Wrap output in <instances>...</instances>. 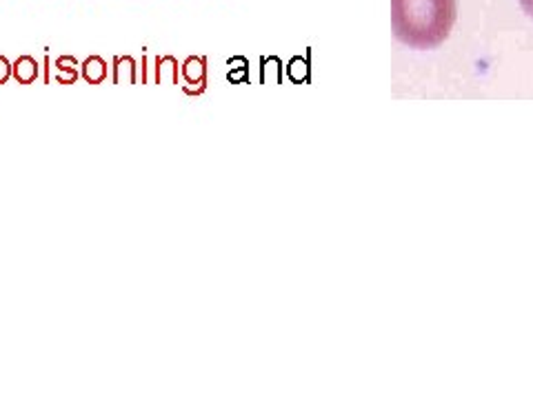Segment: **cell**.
<instances>
[{"label": "cell", "instance_id": "ba28073f", "mask_svg": "<svg viewBox=\"0 0 533 399\" xmlns=\"http://www.w3.org/2000/svg\"><path fill=\"white\" fill-rule=\"evenodd\" d=\"M80 78V71L73 69V71H56V82L58 85H76V80Z\"/></svg>", "mask_w": 533, "mask_h": 399}, {"label": "cell", "instance_id": "7a4b0ae2", "mask_svg": "<svg viewBox=\"0 0 533 399\" xmlns=\"http://www.w3.org/2000/svg\"><path fill=\"white\" fill-rule=\"evenodd\" d=\"M112 82L114 85L138 82V63H136L133 56H116L112 60Z\"/></svg>", "mask_w": 533, "mask_h": 399}, {"label": "cell", "instance_id": "8fae6325", "mask_svg": "<svg viewBox=\"0 0 533 399\" xmlns=\"http://www.w3.org/2000/svg\"><path fill=\"white\" fill-rule=\"evenodd\" d=\"M520 7L525 9L527 16H531V18H533V0H520Z\"/></svg>", "mask_w": 533, "mask_h": 399}, {"label": "cell", "instance_id": "52a82bcc", "mask_svg": "<svg viewBox=\"0 0 533 399\" xmlns=\"http://www.w3.org/2000/svg\"><path fill=\"white\" fill-rule=\"evenodd\" d=\"M54 67H56V71H73V69H78L80 65L71 54H63V56H58L54 60Z\"/></svg>", "mask_w": 533, "mask_h": 399}, {"label": "cell", "instance_id": "6da1fadb", "mask_svg": "<svg viewBox=\"0 0 533 399\" xmlns=\"http://www.w3.org/2000/svg\"><path fill=\"white\" fill-rule=\"evenodd\" d=\"M458 18L455 0H391V29L409 49H436L449 36Z\"/></svg>", "mask_w": 533, "mask_h": 399}, {"label": "cell", "instance_id": "7c38bea8", "mask_svg": "<svg viewBox=\"0 0 533 399\" xmlns=\"http://www.w3.org/2000/svg\"><path fill=\"white\" fill-rule=\"evenodd\" d=\"M147 82V56H143V85Z\"/></svg>", "mask_w": 533, "mask_h": 399}, {"label": "cell", "instance_id": "8992f818", "mask_svg": "<svg viewBox=\"0 0 533 399\" xmlns=\"http://www.w3.org/2000/svg\"><path fill=\"white\" fill-rule=\"evenodd\" d=\"M182 78H185L187 85H203L205 82V75H207V69H205V58H187L185 63H182Z\"/></svg>", "mask_w": 533, "mask_h": 399}, {"label": "cell", "instance_id": "3957f363", "mask_svg": "<svg viewBox=\"0 0 533 399\" xmlns=\"http://www.w3.org/2000/svg\"><path fill=\"white\" fill-rule=\"evenodd\" d=\"M11 67H13L11 78L16 80L18 85H34L38 80V75H40L38 60L34 56H27V54L18 56L16 60H13Z\"/></svg>", "mask_w": 533, "mask_h": 399}, {"label": "cell", "instance_id": "277c9868", "mask_svg": "<svg viewBox=\"0 0 533 399\" xmlns=\"http://www.w3.org/2000/svg\"><path fill=\"white\" fill-rule=\"evenodd\" d=\"M80 75L87 85H102L107 80V63L102 56H89L80 63Z\"/></svg>", "mask_w": 533, "mask_h": 399}, {"label": "cell", "instance_id": "5b68a950", "mask_svg": "<svg viewBox=\"0 0 533 399\" xmlns=\"http://www.w3.org/2000/svg\"><path fill=\"white\" fill-rule=\"evenodd\" d=\"M154 71L156 85H178V60L174 56H158Z\"/></svg>", "mask_w": 533, "mask_h": 399}, {"label": "cell", "instance_id": "30bf717a", "mask_svg": "<svg viewBox=\"0 0 533 399\" xmlns=\"http://www.w3.org/2000/svg\"><path fill=\"white\" fill-rule=\"evenodd\" d=\"M42 65H44V67H42V69H44V78H42V80H44V85H49V82H52V75H49V69H52V58H49V54H44V63H42Z\"/></svg>", "mask_w": 533, "mask_h": 399}, {"label": "cell", "instance_id": "9c48e42d", "mask_svg": "<svg viewBox=\"0 0 533 399\" xmlns=\"http://www.w3.org/2000/svg\"><path fill=\"white\" fill-rule=\"evenodd\" d=\"M11 73H13V67L7 60V56H0V85H7L11 80Z\"/></svg>", "mask_w": 533, "mask_h": 399}]
</instances>
